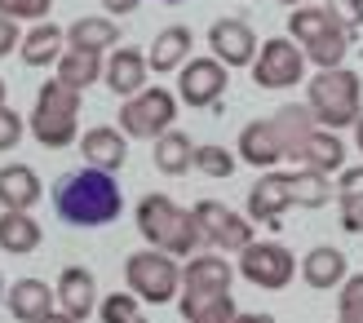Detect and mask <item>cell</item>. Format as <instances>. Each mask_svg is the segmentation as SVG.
Instances as JSON below:
<instances>
[{
    "label": "cell",
    "mask_w": 363,
    "mask_h": 323,
    "mask_svg": "<svg viewBox=\"0 0 363 323\" xmlns=\"http://www.w3.org/2000/svg\"><path fill=\"white\" fill-rule=\"evenodd\" d=\"M53 212L67 226H106L124 212L120 182L102 169H76L53 182Z\"/></svg>",
    "instance_id": "obj_1"
},
{
    "label": "cell",
    "mask_w": 363,
    "mask_h": 323,
    "mask_svg": "<svg viewBox=\"0 0 363 323\" xmlns=\"http://www.w3.org/2000/svg\"><path fill=\"white\" fill-rule=\"evenodd\" d=\"M138 235L169 257H195L199 244H208L195 208H177L169 195H142L138 200Z\"/></svg>",
    "instance_id": "obj_2"
},
{
    "label": "cell",
    "mask_w": 363,
    "mask_h": 323,
    "mask_svg": "<svg viewBox=\"0 0 363 323\" xmlns=\"http://www.w3.org/2000/svg\"><path fill=\"white\" fill-rule=\"evenodd\" d=\"M306 106L315 111L323 129H350L363 120V80L350 67L315 71L311 84H306Z\"/></svg>",
    "instance_id": "obj_3"
},
{
    "label": "cell",
    "mask_w": 363,
    "mask_h": 323,
    "mask_svg": "<svg viewBox=\"0 0 363 323\" xmlns=\"http://www.w3.org/2000/svg\"><path fill=\"white\" fill-rule=\"evenodd\" d=\"M27 129L35 133V142L49 151H67L71 142H80V94L67 89L58 76L40 84L31 106V124Z\"/></svg>",
    "instance_id": "obj_4"
},
{
    "label": "cell",
    "mask_w": 363,
    "mask_h": 323,
    "mask_svg": "<svg viewBox=\"0 0 363 323\" xmlns=\"http://www.w3.org/2000/svg\"><path fill=\"white\" fill-rule=\"evenodd\" d=\"M288 35L301 45V53L311 58L319 71H333V67H346V53H350V31L337 23L328 9H315V5H301L288 13Z\"/></svg>",
    "instance_id": "obj_5"
},
{
    "label": "cell",
    "mask_w": 363,
    "mask_h": 323,
    "mask_svg": "<svg viewBox=\"0 0 363 323\" xmlns=\"http://www.w3.org/2000/svg\"><path fill=\"white\" fill-rule=\"evenodd\" d=\"M124 279H129V293L147 306H164L182 293V266L177 257L160 253V248H142L124 261Z\"/></svg>",
    "instance_id": "obj_6"
},
{
    "label": "cell",
    "mask_w": 363,
    "mask_h": 323,
    "mask_svg": "<svg viewBox=\"0 0 363 323\" xmlns=\"http://www.w3.org/2000/svg\"><path fill=\"white\" fill-rule=\"evenodd\" d=\"M173 120H177V94H169L164 84L142 89L120 106V129L129 137H164L173 129Z\"/></svg>",
    "instance_id": "obj_7"
},
{
    "label": "cell",
    "mask_w": 363,
    "mask_h": 323,
    "mask_svg": "<svg viewBox=\"0 0 363 323\" xmlns=\"http://www.w3.org/2000/svg\"><path fill=\"white\" fill-rule=\"evenodd\" d=\"M252 288H262V293H279V288H288L293 283V275H297V257L288 253L284 244H275V239H252L244 253H240V266H235Z\"/></svg>",
    "instance_id": "obj_8"
},
{
    "label": "cell",
    "mask_w": 363,
    "mask_h": 323,
    "mask_svg": "<svg viewBox=\"0 0 363 323\" xmlns=\"http://www.w3.org/2000/svg\"><path fill=\"white\" fill-rule=\"evenodd\" d=\"M306 53L293 35H279V40H266L257 49V58H252V84L257 89H297L301 76H306Z\"/></svg>",
    "instance_id": "obj_9"
},
{
    "label": "cell",
    "mask_w": 363,
    "mask_h": 323,
    "mask_svg": "<svg viewBox=\"0 0 363 323\" xmlns=\"http://www.w3.org/2000/svg\"><path fill=\"white\" fill-rule=\"evenodd\" d=\"M195 217H199L204 239L213 248H222V253H244V248L252 244V222L240 217V212H230L222 200H199L195 204Z\"/></svg>",
    "instance_id": "obj_10"
},
{
    "label": "cell",
    "mask_w": 363,
    "mask_h": 323,
    "mask_svg": "<svg viewBox=\"0 0 363 323\" xmlns=\"http://www.w3.org/2000/svg\"><path fill=\"white\" fill-rule=\"evenodd\" d=\"M288 208H297L293 191H288V173L270 169V173H262L257 182L248 186V222H257L266 230H279Z\"/></svg>",
    "instance_id": "obj_11"
},
{
    "label": "cell",
    "mask_w": 363,
    "mask_h": 323,
    "mask_svg": "<svg viewBox=\"0 0 363 323\" xmlns=\"http://www.w3.org/2000/svg\"><path fill=\"white\" fill-rule=\"evenodd\" d=\"M208 49L213 58L222 67H252V58H257V35H252V27L244 23V18H217V23L208 27Z\"/></svg>",
    "instance_id": "obj_12"
},
{
    "label": "cell",
    "mask_w": 363,
    "mask_h": 323,
    "mask_svg": "<svg viewBox=\"0 0 363 323\" xmlns=\"http://www.w3.org/2000/svg\"><path fill=\"white\" fill-rule=\"evenodd\" d=\"M177 94H182L186 106L204 111V106H213L226 94V67L217 58H191L186 67H182V76H177Z\"/></svg>",
    "instance_id": "obj_13"
},
{
    "label": "cell",
    "mask_w": 363,
    "mask_h": 323,
    "mask_svg": "<svg viewBox=\"0 0 363 323\" xmlns=\"http://www.w3.org/2000/svg\"><path fill=\"white\" fill-rule=\"evenodd\" d=\"M230 261L217 257V253H195L182 266V297H222L230 293Z\"/></svg>",
    "instance_id": "obj_14"
},
{
    "label": "cell",
    "mask_w": 363,
    "mask_h": 323,
    "mask_svg": "<svg viewBox=\"0 0 363 323\" xmlns=\"http://www.w3.org/2000/svg\"><path fill=\"white\" fill-rule=\"evenodd\" d=\"M235 155L244 159V164L270 173L284 159V142H279V129L275 120H248L240 129V147H235Z\"/></svg>",
    "instance_id": "obj_15"
},
{
    "label": "cell",
    "mask_w": 363,
    "mask_h": 323,
    "mask_svg": "<svg viewBox=\"0 0 363 323\" xmlns=\"http://www.w3.org/2000/svg\"><path fill=\"white\" fill-rule=\"evenodd\" d=\"M58 306H62V314H71V319H89L102 301H98V283H94V275L84 271V266H67V271L58 275Z\"/></svg>",
    "instance_id": "obj_16"
},
{
    "label": "cell",
    "mask_w": 363,
    "mask_h": 323,
    "mask_svg": "<svg viewBox=\"0 0 363 323\" xmlns=\"http://www.w3.org/2000/svg\"><path fill=\"white\" fill-rule=\"evenodd\" d=\"M147 71H151V58L142 49H133V45H124V49H116L111 58H106V84H111V94H142L147 89Z\"/></svg>",
    "instance_id": "obj_17"
},
{
    "label": "cell",
    "mask_w": 363,
    "mask_h": 323,
    "mask_svg": "<svg viewBox=\"0 0 363 323\" xmlns=\"http://www.w3.org/2000/svg\"><path fill=\"white\" fill-rule=\"evenodd\" d=\"M301 279L311 283L315 293H328V288H337V283L350 279V261H346L341 248L319 244V248H311V253L301 257Z\"/></svg>",
    "instance_id": "obj_18"
},
{
    "label": "cell",
    "mask_w": 363,
    "mask_h": 323,
    "mask_svg": "<svg viewBox=\"0 0 363 323\" xmlns=\"http://www.w3.org/2000/svg\"><path fill=\"white\" fill-rule=\"evenodd\" d=\"M293 159H297L301 169H315V173H323V177H333V173L346 169V142H341L333 129H323V124H319V129L301 142V151H297Z\"/></svg>",
    "instance_id": "obj_19"
},
{
    "label": "cell",
    "mask_w": 363,
    "mask_h": 323,
    "mask_svg": "<svg viewBox=\"0 0 363 323\" xmlns=\"http://www.w3.org/2000/svg\"><path fill=\"white\" fill-rule=\"evenodd\" d=\"M80 155H84V164H89V169L116 173V169H124V159H129V147H124V133H120V129L94 124V129L80 137Z\"/></svg>",
    "instance_id": "obj_20"
},
{
    "label": "cell",
    "mask_w": 363,
    "mask_h": 323,
    "mask_svg": "<svg viewBox=\"0 0 363 323\" xmlns=\"http://www.w3.org/2000/svg\"><path fill=\"white\" fill-rule=\"evenodd\" d=\"M5 301H9V314L18 323H40L53 314V288L45 279H18L5 293Z\"/></svg>",
    "instance_id": "obj_21"
},
{
    "label": "cell",
    "mask_w": 363,
    "mask_h": 323,
    "mask_svg": "<svg viewBox=\"0 0 363 323\" xmlns=\"http://www.w3.org/2000/svg\"><path fill=\"white\" fill-rule=\"evenodd\" d=\"M40 177H35V169L27 164H5L0 169V204L13 208V212H31L35 204H40Z\"/></svg>",
    "instance_id": "obj_22"
},
{
    "label": "cell",
    "mask_w": 363,
    "mask_h": 323,
    "mask_svg": "<svg viewBox=\"0 0 363 323\" xmlns=\"http://www.w3.org/2000/svg\"><path fill=\"white\" fill-rule=\"evenodd\" d=\"M40 239H45V230H40V222H35L31 212H13V208L0 212V248H5V253L27 257V253L40 248Z\"/></svg>",
    "instance_id": "obj_23"
},
{
    "label": "cell",
    "mask_w": 363,
    "mask_h": 323,
    "mask_svg": "<svg viewBox=\"0 0 363 323\" xmlns=\"http://www.w3.org/2000/svg\"><path fill=\"white\" fill-rule=\"evenodd\" d=\"M67 45L80 49V53H106V49L120 45V27L111 23V18L89 13V18H76V23L67 27Z\"/></svg>",
    "instance_id": "obj_24"
},
{
    "label": "cell",
    "mask_w": 363,
    "mask_h": 323,
    "mask_svg": "<svg viewBox=\"0 0 363 323\" xmlns=\"http://www.w3.org/2000/svg\"><path fill=\"white\" fill-rule=\"evenodd\" d=\"M62 45H67V31H58L53 23H35L18 45V58L27 67H53L62 58Z\"/></svg>",
    "instance_id": "obj_25"
},
{
    "label": "cell",
    "mask_w": 363,
    "mask_h": 323,
    "mask_svg": "<svg viewBox=\"0 0 363 323\" xmlns=\"http://www.w3.org/2000/svg\"><path fill=\"white\" fill-rule=\"evenodd\" d=\"M151 71H160V76H164V71H182L186 67V58H191V31L182 27V23H173V27H164L151 40Z\"/></svg>",
    "instance_id": "obj_26"
},
{
    "label": "cell",
    "mask_w": 363,
    "mask_h": 323,
    "mask_svg": "<svg viewBox=\"0 0 363 323\" xmlns=\"http://www.w3.org/2000/svg\"><path fill=\"white\" fill-rule=\"evenodd\" d=\"M275 129H279V142H284V159H293L297 151H301V142L311 137L315 129H319V120H315V111L311 106H297V102H288V106H279L275 115Z\"/></svg>",
    "instance_id": "obj_27"
},
{
    "label": "cell",
    "mask_w": 363,
    "mask_h": 323,
    "mask_svg": "<svg viewBox=\"0 0 363 323\" xmlns=\"http://www.w3.org/2000/svg\"><path fill=\"white\" fill-rule=\"evenodd\" d=\"M102 76H106L102 53H80V49H67L62 58H58V80H62L67 89H76V94L94 89Z\"/></svg>",
    "instance_id": "obj_28"
},
{
    "label": "cell",
    "mask_w": 363,
    "mask_h": 323,
    "mask_svg": "<svg viewBox=\"0 0 363 323\" xmlns=\"http://www.w3.org/2000/svg\"><path fill=\"white\" fill-rule=\"evenodd\" d=\"M155 169L169 177H182L186 169H195V147L182 129H169L164 137H155Z\"/></svg>",
    "instance_id": "obj_29"
},
{
    "label": "cell",
    "mask_w": 363,
    "mask_h": 323,
    "mask_svg": "<svg viewBox=\"0 0 363 323\" xmlns=\"http://www.w3.org/2000/svg\"><path fill=\"white\" fill-rule=\"evenodd\" d=\"M288 191H293V204H297V208H323L328 200H337V195H333V182H328L323 173H315V169L288 173Z\"/></svg>",
    "instance_id": "obj_30"
},
{
    "label": "cell",
    "mask_w": 363,
    "mask_h": 323,
    "mask_svg": "<svg viewBox=\"0 0 363 323\" xmlns=\"http://www.w3.org/2000/svg\"><path fill=\"white\" fill-rule=\"evenodd\" d=\"M182 319L186 323H235V297L222 293V297H182Z\"/></svg>",
    "instance_id": "obj_31"
},
{
    "label": "cell",
    "mask_w": 363,
    "mask_h": 323,
    "mask_svg": "<svg viewBox=\"0 0 363 323\" xmlns=\"http://www.w3.org/2000/svg\"><path fill=\"white\" fill-rule=\"evenodd\" d=\"M138 306H142V301L133 293H111V297H102L98 319L102 323H147V314H142Z\"/></svg>",
    "instance_id": "obj_32"
},
{
    "label": "cell",
    "mask_w": 363,
    "mask_h": 323,
    "mask_svg": "<svg viewBox=\"0 0 363 323\" xmlns=\"http://www.w3.org/2000/svg\"><path fill=\"white\" fill-rule=\"evenodd\" d=\"M235 159L240 155H230L226 147H195V169L204 177H230L235 169H240Z\"/></svg>",
    "instance_id": "obj_33"
},
{
    "label": "cell",
    "mask_w": 363,
    "mask_h": 323,
    "mask_svg": "<svg viewBox=\"0 0 363 323\" xmlns=\"http://www.w3.org/2000/svg\"><path fill=\"white\" fill-rule=\"evenodd\" d=\"M337 323H363V275H350L337 297Z\"/></svg>",
    "instance_id": "obj_34"
},
{
    "label": "cell",
    "mask_w": 363,
    "mask_h": 323,
    "mask_svg": "<svg viewBox=\"0 0 363 323\" xmlns=\"http://www.w3.org/2000/svg\"><path fill=\"white\" fill-rule=\"evenodd\" d=\"M53 9V0H0V13L13 23H45Z\"/></svg>",
    "instance_id": "obj_35"
},
{
    "label": "cell",
    "mask_w": 363,
    "mask_h": 323,
    "mask_svg": "<svg viewBox=\"0 0 363 323\" xmlns=\"http://www.w3.org/2000/svg\"><path fill=\"white\" fill-rule=\"evenodd\" d=\"M323 9H328V13H333V18H337V23L346 27L350 35L363 27V0H328Z\"/></svg>",
    "instance_id": "obj_36"
},
{
    "label": "cell",
    "mask_w": 363,
    "mask_h": 323,
    "mask_svg": "<svg viewBox=\"0 0 363 323\" xmlns=\"http://www.w3.org/2000/svg\"><path fill=\"white\" fill-rule=\"evenodd\" d=\"M23 133H27L23 115L9 111V106H0V151H13L18 142H23Z\"/></svg>",
    "instance_id": "obj_37"
},
{
    "label": "cell",
    "mask_w": 363,
    "mask_h": 323,
    "mask_svg": "<svg viewBox=\"0 0 363 323\" xmlns=\"http://www.w3.org/2000/svg\"><path fill=\"white\" fill-rule=\"evenodd\" d=\"M341 230L346 235H363V195H341Z\"/></svg>",
    "instance_id": "obj_38"
},
{
    "label": "cell",
    "mask_w": 363,
    "mask_h": 323,
    "mask_svg": "<svg viewBox=\"0 0 363 323\" xmlns=\"http://www.w3.org/2000/svg\"><path fill=\"white\" fill-rule=\"evenodd\" d=\"M337 191L341 195H363V164H346L337 173Z\"/></svg>",
    "instance_id": "obj_39"
},
{
    "label": "cell",
    "mask_w": 363,
    "mask_h": 323,
    "mask_svg": "<svg viewBox=\"0 0 363 323\" xmlns=\"http://www.w3.org/2000/svg\"><path fill=\"white\" fill-rule=\"evenodd\" d=\"M18 45H23V40H18V23L0 13V58H5V53H13Z\"/></svg>",
    "instance_id": "obj_40"
},
{
    "label": "cell",
    "mask_w": 363,
    "mask_h": 323,
    "mask_svg": "<svg viewBox=\"0 0 363 323\" xmlns=\"http://www.w3.org/2000/svg\"><path fill=\"white\" fill-rule=\"evenodd\" d=\"M138 5H142V0H102V9H106V13H133Z\"/></svg>",
    "instance_id": "obj_41"
},
{
    "label": "cell",
    "mask_w": 363,
    "mask_h": 323,
    "mask_svg": "<svg viewBox=\"0 0 363 323\" xmlns=\"http://www.w3.org/2000/svg\"><path fill=\"white\" fill-rule=\"evenodd\" d=\"M235 323H275V319L262 314V310H248V314H235Z\"/></svg>",
    "instance_id": "obj_42"
},
{
    "label": "cell",
    "mask_w": 363,
    "mask_h": 323,
    "mask_svg": "<svg viewBox=\"0 0 363 323\" xmlns=\"http://www.w3.org/2000/svg\"><path fill=\"white\" fill-rule=\"evenodd\" d=\"M40 323H80V319H71V314H62V310H53V314L40 319Z\"/></svg>",
    "instance_id": "obj_43"
},
{
    "label": "cell",
    "mask_w": 363,
    "mask_h": 323,
    "mask_svg": "<svg viewBox=\"0 0 363 323\" xmlns=\"http://www.w3.org/2000/svg\"><path fill=\"white\" fill-rule=\"evenodd\" d=\"M354 147H359V155H363V120L354 124Z\"/></svg>",
    "instance_id": "obj_44"
},
{
    "label": "cell",
    "mask_w": 363,
    "mask_h": 323,
    "mask_svg": "<svg viewBox=\"0 0 363 323\" xmlns=\"http://www.w3.org/2000/svg\"><path fill=\"white\" fill-rule=\"evenodd\" d=\"M279 5H288V9H301V5H306V0H279Z\"/></svg>",
    "instance_id": "obj_45"
},
{
    "label": "cell",
    "mask_w": 363,
    "mask_h": 323,
    "mask_svg": "<svg viewBox=\"0 0 363 323\" xmlns=\"http://www.w3.org/2000/svg\"><path fill=\"white\" fill-rule=\"evenodd\" d=\"M0 106H5V80H0Z\"/></svg>",
    "instance_id": "obj_46"
},
{
    "label": "cell",
    "mask_w": 363,
    "mask_h": 323,
    "mask_svg": "<svg viewBox=\"0 0 363 323\" xmlns=\"http://www.w3.org/2000/svg\"><path fill=\"white\" fill-rule=\"evenodd\" d=\"M164 5H182V0H164Z\"/></svg>",
    "instance_id": "obj_47"
},
{
    "label": "cell",
    "mask_w": 363,
    "mask_h": 323,
    "mask_svg": "<svg viewBox=\"0 0 363 323\" xmlns=\"http://www.w3.org/2000/svg\"><path fill=\"white\" fill-rule=\"evenodd\" d=\"M0 293H5V283H0Z\"/></svg>",
    "instance_id": "obj_48"
}]
</instances>
